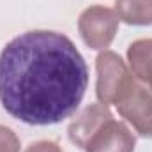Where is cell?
<instances>
[{"label": "cell", "instance_id": "6", "mask_svg": "<svg viewBox=\"0 0 152 152\" xmlns=\"http://www.w3.org/2000/svg\"><path fill=\"white\" fill-rule=\"evenodd\" d=\"M110 118H113V113L110 112V108L106 104L92 103V104L85 106L67 127V136H69L71 143L76 145L78 149L85 151V147L90 142V138Z\"/></svg>", "mask_w": 152, "mask_h": 152}, {"label": "cell", "instance_id": "4", "mask_svg": "<svg viewBox=\"0 0 152 152\" xmlns=\"http://www.w3.org/2000/svg\"><path fill=\"white\" fill-rule=\"evenodd\" d=\"M115 108L142 138H152V90L147 85L134 80Z\"/></svg>", "mask_w": 152, "mask_h": 152}, {"label": "cell", "instance_id": "10", "mask_svg": "<svg viewBox=\"0 0 152 152\" xmlns=\"http://www.w3.org/2000/svg\"><path fill=\"white\" fill-rule=\"evenodd\" d=\"M25 152H64V149L53 140H37L30 143L25 149Z\"/></svg>", "mask_w": 152, "mask_h": 152}, {"label": "cell", "instance_id": "3", "mask_svg": "<svg viewBox=\"0 0 152 152\" xmlns=\"http://www.w3.org/2000/svg\"><path fill=\"white\" fill-rule=\"evenodd\" d=\"M118 16L115 9L94 4L87 7L78 18V32L81 41L96 51H104L112 46L118 32Z\"/></svg>", "mask_w": 152, "mask_h": 152}, {"label": "cell", "instance_id": "8", "mask_svg": "<svg viewBox=\"0 0 152 152\" xmlns=\"http://www.w3.org/2000/svg\"><path fill=\"white\" fill-rule=\"evenodd\" d=\"M115 12L126 25H152V0H115Z\"/></svg>", "mask_w": 152, "mask_h": 152}, {"label": "cell", "instance_id": "2", "mask_svg": "<svg viewBox=\"0 0 152 152\" xmlns=\"http://www.w3.org/2000/svg\"><path fill=\"white\" fill-rule=\"evenodd\" d=\"M134 80L118 53L104 50L96 57V97L101 104H117Z\"/></svg>", "mask_w": 152, "mask_h": 152}, {"label": "cell", "instance_id": "9", "mask_svg": "<svg viewBox=\"0 0 152 152\" xmlns=\"http://www.w3.org/2000/svg\"><path fill=\"white\" fill-rule=\"evenodd\" d=\"M20 149L21 142L18 134L11 127L0 124V152H20Z\"/></svg>", "mask_w": 152, "mask_h": 152}, {"label": "cell", "instance_id": "1", "mask_svg": "<svg viewBox=\"0 0 152 152\" xmlns=\"http://www.w3.org/2000/svg\"><path fill=\"white\" fill-rule=\"evenodd\" d=\"M87 87V62L66 34L28 30L0 51V104L23 124L55 126L73 117Z\"/></svg>", "mask_w": 152, "mask_h": 152}, {"label": "cell", "instance_id": "5", "mask_svg": "<svg viewBox=\"0 0 152 152\" xmlns=\"http://www.w3.org/2000/svg\"><path fill=\"white\" fill-rule=\"evenodd\" d=\"M134 147L136 136L131 129L124 122L110 118L90 138L85 152H134Z\"/></svg>", "mask_w": 152, "mask_h": 152}, {"label": "cell", "instance_id": "7", "mask_svg": "<svg viewBox=\"0 0 152 152\" xmlns=\"http://www.w3.org/2000/svg\"><path fill=\"white\" fill-rule=\"evenodd\" d=\"M127 66L138 81L147 83L152 67V37L136 39L127 46Z\"/></svg>", "mask_w": 152, "mask_h": 152}, {"label": "cell", "instance_id": "11", "mask_svg": "<svg viewBox=\"0 0 152 152\" xmlns=\"http://www.w3.org/2000/svg\"><path fill=\"white\" fill-rule=\"evenodd\" d=\"M145 85L152 90V67H151V73H149V78H147V83H145Z\"/></svg>", "mask_w": 152, "mask_h": 152}]
</instances>
